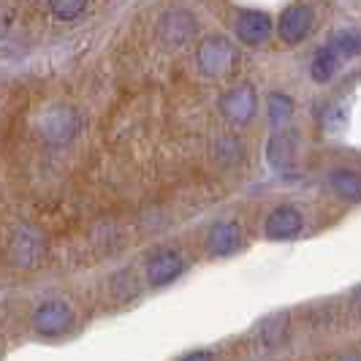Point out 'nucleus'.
Segmentation results:
<instances>
[{"mask_svg":"<svg viewBox=\"0 0 361 361\" xmlns=\"http://www.w3.org/2000/svg\"><path fill=\"white\" fill-rule=\"evenodd\" d=\"M196 66L209 79H223L239 66V49L226 36L204 38L196 49Z\"/></svg>","mask_w":361,"mask_h":361,"instance_id":"f257e3e1","label":"nucleus"},{"mask_svg":"<svg viewBox=\"0 0 361 361\" xmlns=\"http://www.w3.org/2000/svg\"><path fill=\"white\" fill-rule=\"evenodd\" d=\"M36 128H38V136H41L47 145L63 147L76 139V133H79V128H82V117H79V111L73 106L60 104V106L44 109L41 117H38Z\"/></svg>","mask_w":361,"mask_h":361,"instance_id":"f03ea898","label":"nucleus"},{"mask_svg":"<svg viewBox=\"0 0 361 361\" xmlns=\"http://www.w3.org/2000/svg\"><path fill=\"white\" fill-rule=\"evenodd\" d=\"M217 109L220 114L231 123V126H247L253 123V117L258 114V92H255L253 85L242 82L231 90H226L217 101Z\"/></svg>","mask_w":361,"mask_h":361,"instance_id":"7ed1b4c3","label":"nucleus"},{"mask_svg":"<svg viewBox=\"0 0 361 361\" xmlns=\"http://www.w3.org/2000/svg\"><path fill=\"white\" fill-rule=\"evenodd\" d=\"M196 33H199V19L190 8H169L158 19V38L171 49L190 44Z\"/></svg>","mask_w":361,"mask_h":361,"instance_id":"20e7f679","label":"nucleus"},{"mask_svg":"<svg viewBox=\"0 0 361 361\" xmlns=\"http://www.w3.org/2000/svg\"><path fill=\"white\" fill-rule=\"evenodd\" d=\"M30 324L41 337H63L73 326V307L63 299H47L33 310Z\"/></svg>","mask_w":361,"mask_h":361,"instance_id":"39448f33","label":"nucleus"},{"mask_svg":"<svg viewBox=\"0 0 361 361\" xmlns=\"http://www.w3.org/2000/svg\"><path fill=\"white\" fill-rule=\"evenodd\" d=\"M47 253V242L44 236L38 234L36 228L30 226H22L11 236V245H8V255H11V264L19 269H33L41 264V258Z\"/></svg>","mask_w":361,"mask_h":361,"instance_id":"423d86ee","label":"nucleus"},{"mask_svg":"<svg viewBox=\"0 0 361 361\" xmlns=\"http://www.w3.org/2000/svg\"><path fill=\"white\" fill-rule=\"evenodd\" d=\"M182 271H185V258L177 250H171V247H161V250L147 255L145 280L152 288H161V286L174 283Z\"/></svg>","mask_w":361,"mask_h":361,"instance_id":"0eeeda50","label":"nucleus"},{"mask_svg":"<svg viewBox=\"0 0 361 361\" xmlns=\"http://www.w3.org/2000/svg\"><path fill=\"white\" fill-rule=\"evenodd\" d=\"M315 11L305 3H293L288 8H283V14L277 17V36L283 44H302L312 30Z\"/></svg>","mask_w":361,"mask_h":361,"instance_id":"6e6552de","label":"nucleus"},{"mask_svg":"<svg viewBox=\"0 0 361 361\" xmlns=\"http://www.w3.org/2000/svg\"><path fill=\"white\" fill-rule=\"evenodd\" d=\"M302 228H305V215H302V209H296L290 204L274 207L264 223V234L271 242H290L302 234Z\"/></svg>","mask_w":361,"mask_h":361,"instance_id":"1a4fd4ad","label":"nucleus"},{"mask_svg":"<svg viewBox=\"0 0 361 361\" xmlns=\"http://www.w3.org/2000/svg\"><path fill=\"white\" fill-rule=\"evenodd\" d=\"M234 33L242 44H247V47H258V44L269 41L271 17L269 14H264V11H255V8H242V11H236Z\"/></svg>","mask_w":361,"mask_h":361,"instance_id":"9d476101","label":"nucleus"},{"mask_svg":"<svg viewBox=\"0 0 361 361\" xmlns=\"http://www.w3.org/2000/svg\"><path fill=\"white\" fill-rule=\"evenodd\" d=\"M242 242H245V234H242L239 223H234V220H217L207 231V250L215 258L234 255L242 247Z\"/></svg>","mask_w":361,"mask_h":361,"instance_id":"9b49d317","label":"nucleus"},{"mask_svg":"<svg viewBox=\"0 0 361 361\" xmlns=\"http://www.w3.org/2000/svg\"><path fill=\"white\" fill-rule=\"evenodd\" d=\"M267 161L274 171H288L296 163V133L290 128L274 130V136L267 145Z\"/></svg>","mask_w":361,"mask_h":361,"instance_id":"f8f14e48","label":"nucleus"},{"mask_svg":"<svg viewBox=\"0 0 361 361\" xmlns=\"http://www.w3.org/2000/svg\"><path fill=\"white\" fill-rule=\"evenodd\" d=\"M329 185L331 190L343 201H361V174L353 169H334L329 174Z\"/></svg>","mask_w":361,"mask_h":361,"instance_id":"ddd939ff","label":"nucleus"},{"mask_svg":"<svg viewBox=\"0 0 361 361\" xmlns=\"http://www.w3.org/2000/svg\"><path fill=\"white\" fill-rule=\"evenodd\" d=\"M286 334H288V315L286 312H277L258 326V343L269 350L286 343Z\"/></svg>","mask_w":361,"mask_h":361,"instance_id":"4468645a","label":"nucleus"},{"mask_svg":"<svg viewBox=\"0 0 361 361\" xmlns=\"http://www.w3.org/2000/svg\"><path fill=\"white\" fill-rule=\"evenodd\" d=\"M212 155L220 166H236V163L245 158V145L236 133H223L215 139V147H212Z\"/></svg>","mask_w":361,"mask_h":361,"instance_id":"2eb2a0df","label":"nucleus"},{"mask_svg":"<svg viewBox=\"0 0 361 361\" xmlns=\"http://www.w3.org/2000/svg\"><path fill=\"white\" fill-rule=\"evenodd\" d=\"M267 114H269V123L274 126V130H283L286 123L293 117V98L286 92H271L269 101H267Z\"/></svg>","mask_w":361,"mask_h":361,"instance_id":"dca6fc26","label":"nucleus"},{"mask_svg":"<svg viewBox=\"0 0 361 361\" xmlns=\"http://www.w3.org/2000/svg\"><path fill=\"white\" fill-rule=\"evenodd\" d=\"M326 47L337 54L340 60L356 57V54H361V30H340L337 36L329 38Z\"/></svg>","mask_w":361,"mask_h":361,"instance_id":"f3484780","label":"nucleus"},{"mask_svg":"<svg viewBox=\"0 0 361 361\" xmlns=\"http://www.w3.org/2000/svg\"><path fill=\"white\" fill-rule=\"evenodd\" d=\"M340 63H343V60L331 52L329 47L318 49V52H315V57H312V68H310V71H312V79H315V82H321V85H324V82H329V79L337 73Z\"/></svg>","mask_w":361,"mask_h":361,"instance_id":"a211bd4d","label":"nucleus"},{"mask_svg":"<svg viewBox=\"0 0 361 361\" xmlns=\"http://www.w3.org/2000/svg\"><path fill=\"white\" fill-rule=\"evenodd\" d=\"M87 11V3H79V0H57V3H49V14L57 17L60 22H73Z\"/></svg>","mask_w":361,"mask_h":361,"instance_id":"6ab92c4d","label":"nucleus"},{"mask_svg":"<svg viewBox=\"0 0 361 361\" xmlns=\"http://www.w3.org/2000/svg\"><path fill=\"white\" fill-rule=\"evenodd\" d=\"M182 361H215V356L209 350H190L188 356H182Z\"/></svg>","mask_w":361,"mask_h":361,"instance_id":"aec40b11","label":"nucleus"},{"mask_svg":"<svg viewBox=\"0 0 361 361\" xmlns=\"http://www.w3.org/2000/svg\"><path fill=\"white\" fill-rule=\"evenodd\" d=\"M350 307L356 312V318H361V288L353 290V299H350Z\"/></svg>","mask_w":361,"mask_h":361,"instance_id":"412c9836","label":"nucleus"},{"mask_svg":"<svg viewBox=\"0 0 361 361\" xmlns=\"http://www.w3.org/2000/svg\"><path fill=\"white\" fill-rule=\"evenodd\" d=\"M337 361H361V353H343Z\"/></svg>","mask_w":361,"mask_h":361,"instance_id":"4be33fe9","label":"nucleus"}]
</instances>
